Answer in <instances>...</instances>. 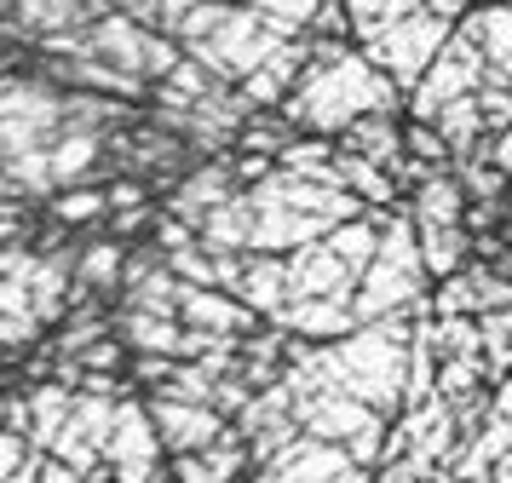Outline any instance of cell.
Instances as JSON below:
<instances>
[{
  "label": "cell",
  "mask_w": 512,
  "mask_h": 483,
  "mask_svg": "<svg viewBox=\"0 0 512 483\" xmlns=\"http://www.w3.org/2000/svg\"><path fill=\"white\" fill-rule=\"evenodd\" d=\"M236 299L248 311H259L265 322L277 317L282 305L294 299V288H288V253H248V276H242Z\"/></svg>",
  "instance_id": "cell-14"
},
{
  "label": "cell",
  "mask_w": 512,
  "mask_h": 483,
  "mask_svg": "<svg viewBox=\"0 0 512 483\" xmlns=\"http://www.w3.org/2000/svg\"><path fill=\"white\" fill-rule=\"evenodd\" d=\"M47 213L58 219V225H70V230H81V225H98V219H110V190L104 184H81V190H58L47 202Z\"/></svg>",
  "instance_id": "cell-25"
},
{
  "label": "cell",
  "mask_w": 512,
  "mask_h": 483,
  "mask_svg": "<svg viewBox=\"0 0 512 483\" xmlns=\"http://www.w3.org/2000/svg\"><path fill=\"white\" fill-rule=\"evenodd\" d=\"M98 156H110V138L64 133L58 144H52V184H58V190H81V184H93Z\"/></svg>",
  "instance_id": "cell-19"
},
{
  "label": "cell",
  "mask_w": 512,
  "mask_h": 483,
  "mask_svg": "<svg viewBox=\"0 0 512 483\" xmlns=\"http://www.w3.org/2000/svg\"><path fill=\"white\" fill-rule=\"evenodd\" d=\"M231 196H242V184H236L231 161H225V156H219V161H196V173H190V179L173 190V196H167V213L202 230V219H208L213 207H225Z\"/></svg>",
  "instance_id": "cell-11"
},
{
  "label": "cell",
  "mask_w": 512,
  "mask_h": 483,
  "mask_svg": "<svg viewBox=\"0 0 512 483\" xmlns=\"http://www.w3.org/2000/svg\"><path fill=\"white\" fill-rule=\"evenodd\" d=\"M35 483H93V478H81L70 460H58V455H47L41 466H35Z\"/></svg>",
  "instance_id": "cell-32"
},
{
  "label": "cell",
  "mask_w": 512,
  "mask_h": 483,
  "mask_svg": "<svg viewBox=\"0 0 512 483\" xmlns=\"http://www.w3.org/2000/svg\"><path fill=\"white\" fill-rule=\"evenodd\" d=\"M466 190H461V179H455V167L449 173H432V179L415 190V230H432V225H466Z\"/></svg>",
  "instance_id": "cell-18"
},
{
  "label": "cell",
  "mask_w": 512,
  "mask_h": 483,
  "mask_svg": "<svg viewBox=\"0 0 512 483\" xmlns=\"http://www.w3.org/2000/svg\"><path fill=\"white\" fill-rule=\"evenodd\" d=\"M110 478L116 483H173L167 478V443L144 397H121L116 432H110Z\"/></svg>",
  "instance_id": "cell-3"
},
{
  "label": "cell",
  "mask_w": 512,
  "mask_h": 483,
  "mask_svg": "<svg viewBox=\"0 0 512 483\" xmlns=\"http://www.w3.org/2000/svg\"><path fill=\"white\" fill-rule=\"evenodd\" d=\"M455 179H461L466 202H501V190H507V173L501 167H489V161H455Z\"/></svg>",
  "instance_id": "cell-28"
},
{
  "label": "cell",
  "mask_w": 512,
  "mask_h": 483,
  "mask_svg": "<svg viewBox=\"0 0 512 483\" xmlns=\"http://www.w3.org/2000/svg\"><path fill=\"white\" fill-rule=\"evenodd\" d=\"M150 207V184L144 179H116L110 184V213H139Z\"/></svg>",
  "instance_id": "cell-30"
},
{
  "label": "cell",
  "mask_w": 512,
  "mask_h": 483,
  "mask_svg": "<svg viewBox=\"0 0 512 483\" xmlns=\"http://www.w3.org/2000/svg\"><path fill=\"white\" fill-rule=\"evenodd\" d=\"M64 138V92L52 81H29V75H12L6 81V98H0V144H6V161L29 156V150H52Z\"/></svg>",
  "instance_id": "cell-1"
},
{
  "label": "cell",
  "mask_w": 512,
  "mask_h": 483,
  "mask_svg": "<svg viewBox=\"0 0 512 483\" xmlns=\"http://www.w3.org/2000/svg\"><path fill=\"white\" fill-rule=\"evenodd\" d=\"M340 184H346L363 207H397V202H403V184H397L380 161L346 156V150H340Z\"/></svg>",
  "instance_id": "cell-21"
},
{
  "label": "cell",
  "mask_w": 512,
  "mask_h": 483,
  "mask_svg": "<svg viewBox=\"0 0 512 483\" xmlns=\"http://www.w3.org/2000/svg\"><path fill=\"white\" fill-rule=\"evenodd\" d=\"M484 81H489V52L461 29V35H449V46L438 52V64L426 69V81L409 92V110H415V121H438L443 104L484 92Z\"/></svg>",
  "instance_id": "cell-4"
},
{
  "label": "cell",
  "mask_w": 512,
  "mask_h": 483,
  "mask_svg": "<svg viewBox=\"0 0 512 483\" xmlns=\"http://www.w3.org/2000/svg\"><path fill=\"white\" fill-rule=\"evenodd\" d=\"M179 322L202 328V334H225V340H254L259 328H265V317L248 311L236 294H225V288H190V282H185V294H179Z\"/></svg>",
  "instance_id": "cell-9"
},
{
  "label": "cell",
  "mask_w": 512,
  "mask_h": 483,
  "mask_svg": "<svg viewBox=\"0 0 512 483\" xmlns=\"http://www.w3.org/2000/svg\"><path fill=\"white\" fill-rule=\"evenodd\" d=\"M167 478L173 483H219L208 455H167Z\"/></svg>",
  "instance_id": "cell-31"
},
{
  "label": "cell",
  "mask_w": 512,
  "mask_h": 483,
  "mask_svg": "<svg viewBox=\"0 0 512 483\" xmlns=\"http://www.w3.org/2000/svg\"><path fill=\"white\" fill-rule=\"evenodd\" d=\"M466 253H472V230H466V225L420 230V259H426V276H438V282L461 276L466 271Z\"/></svg>",
  "instance_id": "cell-22"
},
{
  "label": "cell",
  "mask_w": 512,
  "mask_h": 483,
  "mask_svg": "<svg viewBox=\"0 0 512 483\" xmlns=\"http://www.w3.org/2000/svg\"><path fill=\"white\" fill-rule=\"evenodd\" d=\"M231 6H248V12H259V6H265V0H231Z\"/></svg>",
  "instance_id": "cell-35"
},
{
  "label": "cell",
  "mask_w": 512,
  "mask_h": 483,
  "mask_svg": "<svg viewBox=\"0 0 512 483\" xmlns=\"http://www.w3.org/2000/svg\"><path fill=\"white\" fill-rule=\"evenodd\" d=\"M357 282L363 276L351 271L328 242H311V248L288 253V288H294V299H357Z\"/></svg>",
  "instance_id": "cell-10"
},
{
  "label": "cell",
  "mask_w": 512,
  "mask_h": 483,
  "mask_svg": "<svg viewBox=\"0 0 512 483\" xmlns=\"http://www.w3.org/2000/svg\"><path fill=\"white\" fill-rule=\"evenodd\" d=\"M403 144H409V161H420V167H438V173L455 167V150L443 144V133L432 121H409V127H403Z\"/></svg>",
  "instance_id": "cell-27"
},
{
  "label": "cell",
  "mask_w": 512,
  "mask_h": 483,
  "mask_svg": "<svg viewBox=\"0 0 512 483\" xmlns=\"http://www.w3.org/2000/svg\"><path fill=\"white\" fill-rule=\"evenodd\" d=\"M495 414H501V420H512V380L495 391Z\"/></svg>",
  "instance_id": "cell-34"
},
{
  "label": "cell",
  "mask_w": 512,
  "mask_h": 483,
  "mask_svg": "<svg viewBox=\"0 0 512 483\" xmlns=\"http://www.w3.org/2000/svg\"><path fill=\"white\" fill-rule=\"evenodd\" d=\"M271 328L311 345H340L363 328V317H357V299H294V305H282L271 317Z\"/></svg>",
  "instance_id": "cell-8"
},
{
  "label": "cell",
  "mask_w": 512,
  "mask_h": 483,
  "mask_svg": "<svg viewBox=\"0 0 512 483\" xmlns=\"http://www.w3.org/2000/svg\"><path fill=\"white\" fill-rule=\"evenodd\" d=\"M277 167L294 173V179H311V184H340V144H334V138H300ZM340 190H346V184H340Z\"/></svg>",
  "instance_id": "cell-23"
},
{
  "label": "cell",
  "mask_w": 512,
  "mask_h": 483,
  "mask_svg": "<svg viewBox=\"0 0 512 483\" xmlns=\"http://www.w3.org/2000/svg\"><path fill=\"white\" fill-rule=\"evenodd\" d=\"M144 403L156 414V432H162L167 455H208L213 443L231 432V420L219 409H202V403H185V397L156 391V397H144Z\"/></svg>",
  "instance_id": "cell-5"
},
{
  "label": "cell",
  "mask_w": 512,
  "mask_h": 483,
  "mask_svg": "<svg viewBox=\"0 0 512 483\" xmlns=\"http://www.w3.org/2000/svg\"><path fill=\"white\" fill-rule=\"evenodd\" d=\"M259 472L271 483H374V472H363L340 443H317V437H300Z\"/></svg>",
  "instance_id": "cell-6"
},
{
  "label": "cell",
  "mask_w": 512,
  "mask_h": 483,
  "mask_svg": "<svg viewBox=\"0 0 512 483\" xmlns=\"http://www.w3.org/2000/svg\"><path fill=\"white\" fill-rule=\"evenodd\" d=\"M478 110H484L489 138L512 133V87H501V81H484V92H478Z\"/></svg>",
  "instance_id": "cell-29"
},
{
  "label": "cell",
  "mask_w": 512,
  "mask_h": 483,
  "mask_svg": "<svg viewBox=\"0 0 512 483\" xmlns=\"http://www.w3.org/2000/svg\"><path fill=\"white\" fill-rule=\"evenodd\" d=\"M432 317H484V299H478L472 271L449 276V282H438V288H432Z\"/></svg>",
  "instance_id": "cell-26"
},
{
  "label": "cell",
  "mask_w": 512,
  "mask_h": 483,
  "mask_svg": "<svg viewBox=\"0 0 512 483\" xmlns=\"http://www.w3.org/2000/svg\"><path fill=\"white\" fill-rule=\"evenodd\" d=\"M116 334L133 357H179L185 363V322L173 317H150V311H116Z\"/></svg>",
  "instance_id": "cell-13"
},
{
  "label": "cell",
  "mask_w": 512,
  "mask_h": 483,
  "mask_svg": "<svg viewBox=\"0 0 512 483\" xmlns=\"http://www.w3.org/2000/svg\"><path fill=\"white\" fill-rule=\"evenodd\" d=\"M346 156H363V161H380L386 173H397L403 161H409V144H403V127H397L392 115H363L351 133L334 138Z\"/></svg>",
  "instance_id": "cell-16"
},
{
  "label": "cell",
  "mask_w": 512,
  "mask_h": 483,
  "mask_svg": "<svg viewBox=\"0 0 512 483\" xmlns=\"http://www.w3.org/2000/svg\"><path fill=\"white\" fill-rule=\"evenodd\" d=\"M478 161H489V167H501L512 179V133H501V138H484V150H478Z\"/></svg>",
  "instance_id": "cell-33"
},
{
  "label": "cell",
  "mask_w": 512,
  "mask_h": 483,
  "mask_svg": "<svg viewBox=\"0 0 512 483\" xmlns=\"http://www.w3.org/2000/svg\"><path fill=\"white\" fill-rule=\"evenodd\" d=\"M449 23L438 18V12H415V18L392 23L386 35H374V41H363V52H369L374 64L392 75L403 92H415L420 81H426V69L438 64V52L449 46Z\"/></svg>",
  "instance_id": "cell-2"
},
{
  "label": "cell",
  "mask_w": 512,
  "mask_h": 483,
  "mask_svg": "<svg viewBox=\"0 0 512 483\" xmlns=\"http://www.w3.org/2000/svg\"><path fill=\"white\" fill-rule=\"evenodd\" d=\"M328 248L346 259L357 276H369V265L380 259V225H374V213H363V219H351V225L328 230Z\"/></svg>",
  "instance_id": "cell-24"
},
{
  "label": "cell",
  "mask_w": 512,
  "mask_h": 483,
  "mask_svg": "<svg viewBox=\"0 0 512 483\" xmlns=\"http://www.w3.org/2000/svg\"><path fill=\"white\" fill-rule=\"evenodd\" d=\"M127 259H133V253L121 248V242H93V248H81V259H75V288L121 294V288H127Z\"/></svg>",
  "instance_id": "cell-20"
},
{
  "label": "cell",
  "mask_w": 512,
  "mask_h": 483,
  "mask_svg": "<svg viewBox=\"0 0 512 483\" xmlns=\"http://www.w3.org/2000/svg\"><path fill=\"white\" fill-rule=\"evenodd\" d=\"M150 35H156V29L133 23L127 12H110V18H98L93 29H87V52H93V58H104V64L127 69V75H144V58H150Z\"/></svg>",
  "instance_id": "cell-12"
},
{
  "label": "cell",
  "mask_w": 512,
  "mask_h": 483,
  "mask_svg": "<svg viewBox=\"0 0 512 483\" xmlns=\"http://www.w3.org/2000/svg\"><path fill=\"white\" fill-rule=\"evenodd\" d=\"M461 29L489 52V81L512 87V6H478Z\"/></svg>",
  "instance_id": "cell-17"
},
{
  "label": "cell",
  "mask_w": 512,
  "mask_h": 483,
  "mask_svg": "<svg viewBox=\"0 0 512 483\" xmlns=\"http://www.w3.org/2000/svg\"><path fill=\"white\" fill-rule=\"evenodd\" d=\"M254 230H259V207L242 190V196H231L225 207H213L208 219H202V248L208 253H254Z\"/></svg>",
  "instance_id": "cell-15"
},
{
  "label": "cell",
  "mask_w": 512,
  "mask_h": 483,
  "mask_svg": "<svg viewBox=\"0 0 512 483\" xmlns=\"http://www.w3.org/2000/svg\"><path fill=\"white\" fill-rule=\"evenodd\" d=\"M294 420H300L305 437H317V443H340V449H346L351 437L374 432L386 414L369 409L363 397H346V391H317V397L294 403Z\"/></svg>",
  "instance_id": "cell-7"
}]
</instances>
